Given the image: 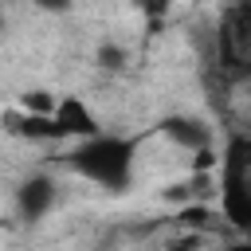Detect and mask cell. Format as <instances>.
<instances>
[{"instance_id":"1","label":"cell","mask_w":251,"mask_h":251,"mask_svg":"<svg viewBox=\"0 0 251 251\" xmlns=\"http://www.w3.org/2000/svg\"><path fill=\"white\" fill-rule=\"evenodd\" d=\"M133 161L137 145L118 133H94L71 149V169L106 192H126L133 184Z\"/></svg>"},{"instance_id":"2","label":"cell","mask_w":251,"mask_h":251,"mask_svg":"<svg viewBox=\"0 0 251 251\" xmlns=\"http://www.w3.org/2000/svg\"><path fill=\"white\" fill-rule=\"evenodd\" d=\"M220 208L243 235H251V176H247V145L243 141H235L227 149L224 176H220Z\"/></svg>"},{"instance_id":"3","label":"cell","mask_w":251,"mask_h":251,"mask_svg":"<svg viewBox=\"0 0 251 251\" xmlns=\"http://www.w3.org/2000/svg\"><path fill=\"white\" fill-rule=\"evenodd\" d=\"M55 200H59V188H55V180H51L47 173H31V176H24L20 188H16V212H20V220H27V224H39V220L55 208Z\"/></svg>"},{"instance_id":"4","label":"cell","mask_w":251,"mask_h":251,"mask_svg":"<svg viewBox=\"0 0 251 251\" xmlns=\"http://www.w3.org/2000/svg\"><path fill=\"white\" fill-rule=\"evenodd\" d=\"M51 118H55V126L63 129V137H67V141H86V137L102 133V126H98L94 110H90L78 94H63V98H55Z\"/></svg>"},{"instance_id":"5","label":"cell","mask_w":251,"mask_h":251,"mask_svg":"<svg viewBox=\"0 0 251 251\" xmlns=\"http://www.w3.org/2000/svg\"><path fill=\"white\" fill-rule=\"evenodd\" d=\"M0 129L20 137V141H35V145H55V141H67L63 129L55 126L51 114H27V110H8L0 114Z\"/></svg>"},{"instance_id":"6","label":"cell","mask_w":251,"mask_h":251,"mask_svg":"<svg viewBox=\"0 0 251 251\" xmlns=\"http://www.w3.org/2000/svg\"><path fill=\"white\" fill-rule=\"evenodd\" d=\"M161 133H165L173 145L188 149V153H200V149L212 145V129H208L200 118H192V114H173V118H165V122H161Z\"/></svg>"},{"instance_id":"7","label":"cell","mask_w":251,"mask_h":251,"mask_svg":"<svg viewBox=\"0 0 251 251\" xmlns=\"http://www.w3.org/2000/svg\"><path fill=\"white\" fill-rule=\"evenodd\" d=\"M94 63H98L102 71H122V67H126V51H122L118 43H102L98 55H94Z\"/></svg>"},{"instance_id":"8","label":"cell","mask_w":251,"mask_h":251,"mask_svg":"<svg viewBox=\"0 0 251 251\" xmlns=\"http://www.w3.org/2000/svg\"><path fill=\"white\" fill-rule=\"evenodd\" d=\"M20 110H27V114H51V110H55V98H51L47 90H27V94L20 98Z\"/></svg>"},{"instance_id":"9","label":"cell","mask_w":251,"mask_h":251,"mask_svg":"<svg viewBox=\"0 0 251 251\" xmlns=\"http://www.w3.org/2000/svg\"><path fill=\"white\" fill-rule=\"evenodd\" d=\"M133 8L149 20V24H161L165 16H169V8H173V0H133Z\"/></svg>"},{"instance_id":"10","label":"cell","mask_w":251,"mask_h":251,"mask_svg":"<svg viewBox=\"0 0 251 251\" xmlns=\"http://www.w3.org/2000/svg\"><path fill=\"white\" fill-rule=\"evenodd\" d=\"M27 4H31V8H39V12H55V16H59V12H71V4H75V0H27Z\"/></svg>"},{"instance_id":"11","label":"cell","mask_w":251,"mask_h":251,"mask_svg":"<svg viewBox=\"0 0 251 251\" xmlns=\"http://www.w3.org/2000/svg\"><path fill=\"white\" fill-rule=\"evenodd\" d=\"M165 251H196V243H192V239H176V243H169Z\"/></svg>"},{"instance_id":"12","label":"cell","mask_w":251,"mask_h":251,"mask_svg":"<svg viewBox=\"0 0 251 251\" xmlns=\"http://www.w3.org/2000/svg\"><path fill=\"white\" fill-rule=\"evenodd\" d=\"M224 251H251V243H235V247H224Z\"/></svg>"},{"instance_id":"13","label":"cell","mask_w":251,"mask_h":251,"mask_svg":"<svg viewBox=\"0 0 251 251\" xmlns=\"http://www.w3.org/2000/svg\"><path fill=\"white\" fill-rule=\"evenodd\" d=\"M0 35H4V8H0Z\"/></svg>"}]
</instances>
